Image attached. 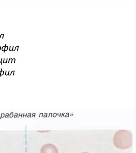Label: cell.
<instances>
[{
	"mask_svg": "<svg viewBox=\"0 0 136 153\" xmlns=\"http://www.w3.org/2000/svg\"><path fill=\"white\" fill-rule=\"evenodd\" d=\"M113 143L119 149H126L130 148L132 145V134L128 130H119L114 135Z\"/></svg>",
	"mask_w": 136,
	"mask_h": 153,
	"instance_id": "1",
	"label": "cell"
},
{
	"mask_svg": "<svg viewBox=\"0 0 136 153\" xmlns=\"http://www.w3.org/2000/svg\"><path fill=\"white\" fill-rule=\"evenodd\" d=\"M41 153H58V151L55 146L48 143L43 146L41 148Z\"/></svg>",
	"mask_w": 136,
	"mask_h": 153,
	"instance_id": "2",
	"label": "cell"
},
{
	"mask_svg": "<svg viewBox=\"0 0 136 153\" xmlns=\"http://www.w3.org/2000/svg\"><path fill=\"white\" fill-rule=\"evenodd\" d=\"M14 46H10V48H9V51H13V48H14Z\"/></svg>",
	"mask_w": 136,
	"mask_h": 153,
	"instance_id": "3",
	"label": "cell"
},
{
	"mask_svg": "<svg viewBox=\"0 0 136 153\" xmlns=\"http://www.w3.org/2000/svg\"><path fill=\"white\" fill-rule=\"evenodd\" d=\"M8 61V58L6 59L5 58H4V60H3V62L4 63H7Z\"/></svg>",
	"mask_w": 136,
	"mask_h": 153,
	"instance_id": "4",
	"label": "cell"
},
{
	"mask_svg": "<svg viewBox=\"0 0 136 153\" xmlns=\"http://www.w3.org/2000/svg\"><path fill=\"white\" fill-rule=\"evenodd\" d=\"M12 60H13V59H12V58H10V59H9V62H8V63H12Z\"/></svg>",
	"mask_w": 136,
	"mask_h": 153,
	"instance_id": "5",
	"label": "cell"
},
{
	"mask_svg": "<svg viewBox=\"0 0 136 153\" xmlns=\"http://www.w3.org/2000/svg\"><path fill=\"white\" fill-rule=\"evenodd\" d=\"M19 46H16V47H15V49L13 50V51H15V50H17V51H18L19 50Z\"/></svg>",
	"mask_w": 136,
	"mask_h": 153,
	"instance_id": "6",
	"label": "cell"
},
{
	"mask_svg": "<svg viewBox=\"0 0 136 153\" xmlns=\"http://www.w3.org/2000/svg\"><path fill=\"white\" fill-rule=\"evenodd\" d=\"M4 34H1V36H0V39H1V38H2V39H3V38H4Z\"/></svg>",
	"mask_w": 136,
	"mask_h": 153,
	"instance_id": "7",
	"label": "cell"
},
{
	"mask_svg": "<svg viewBox=\"0 0 136 153\" xmlns=\"http://www.w3.org/2000/svg\"><path fill=\"white\" fill-rule=\"evenodd\" d=\"M8 50V46H6L5 48V50H4V53L5 52V51H7Z\"/></svg>",
	"mask_w": 136,
	"mask_h": 153,
	"instance_id": "8",
	"label": "cell"
},
{
	"mask_svg": "<svg viewBox=\"0 0 136 153\" xmlns=\"http://www.w3.org/2000/svg\"><path fill=\"white\" fill-rule=\"evenodd\" d=\"M9 72H10V71H6L5 75H9Z\"/></svg>",
	"mask_w": 136,
	"mask_h": 153,
	"instance_id": "9",
	"label": "cell"
},
{
	"mask_svg": "<svg viewBox=\"0 0 136 153\" xmlns=\"http://www.w3.org/2000/svg\"><path fill=\"white\" fill-rule=\"evenodd\" d=\"M15 62H16V59L15 58H14L12 60V63H15Z\"/></svg>",
	"mask_w": 136,
	"mask_h": 153,
	"instance_id": "10",
	"label": "cell"
},
{
	"mask_svg": "<svg viewBox=\"0 0 136 153\" xmlns=\"http://www.w3.org/2000/svg\"><path fill=\"white\" fill-rule=\"evenodd\" d=\"M4 74V71H1V75H3V74Z\"/></svg>",
	"mask_w": 136,
	"mask_h": 153,
	"instance_id": "11",
	"label": "cell"
},
{
	"mask_svg": "<svg viewBox=\"0 0 136 153\" xmlns=\"http://www.w3.org/2000/svg\"><path fill=\"white\" fill-rule=\"evenodd\" d=\"M5 46H3V47H2V51H4V50H5Z\"/></svg>",
	"mask_w": 136,
	"mask_h": 153,
	"instance_id": "12",
	"label": "cell"
},
{
	"mask_svg": "<svg viewBox=\"0 0 136 153\" xmlns=\"http://www.w3.org/2000/svg\"><path fill=\"white\" fill-rule=\"evenodd\" d=\"M15 71H13L11 72V74H10V75H11L12 74H13V75H14V73H15Z\"/></svg>",
	"mask_w": 136,
	"mask_h": 153,
	"instance_id": "13",
	"label": "cell"
},
{
	"mask_svg": "<svg viewBox=\"0 0 136 153\" xmlns=\"http://www.w3.org/2000/svg\"><path fill=\"white\" fill-rule=\"evenodd\" d=\"M2 60H3V59L1 58V65H2Z\"/></svg>",
	"mask_w": 136,
	"mask_h": 153,
	"instance_id": "14",
	"label": "cell"
},
{
	"mask_svg": "<svg viewBox=\"0 0 136 153\" xmlns=\"http://www.w3.org/2000/svg\"><path fill=\"white\" fill-rule=\"evenodd\" d=\"M1 46H0V50H1Z\"/></svg>",
	"mask_w": 136,
	"mask_h": 153,
	"instance_id": "15",
	"label": "cell"
},
{
	"mask_svg": "<svg viewBox=\"0 0 136 153\" xmlns=\"http://www.w3.org/2000/svg\"><path fill=\"white\" fill-rule=\"evenodd\" d=\"M1 71H0V75H1Z\"/></svg>",
	"mask_w": 136,
	"mask_h": 153,
	"instance_id": "16",
	"label": "cell"
},
{
	"mask_svg": "<svg viewBox=\"0 0 136 153\" xmlns=\"http://www.w3.org/2000/svg\"><path fill=\"white\" fill-rule=\"evenodd\" d=\"M88 153V152H83V153Z\"/></svg>",
	"mask_w": 136,
	"mask_h": 153,
	"instance_id": "17",
	"label": "cell"
},
{
	"mask_svg": "<svg viewBox=\"0 0 136 153\" xmlns=\"http://www.w3.org/2000/svg\"><path fill=\"white\" fill-rule=\"evenodd\" d=\"M1 60H0V63H1Z\"/></svg>",
	"mask_w": 136,
	"mask_h": 153,
	"instance_id": "18",
	"label": "cell"
}]
</instances>
